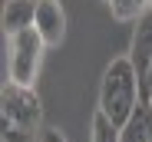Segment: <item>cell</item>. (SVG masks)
Listing matches in <instances>:
<instances>
[{"mask_svg":"<svg viewBox=\"0 0 152 142\" xmlns=\"http://www.w3.org/2000/svg\"><path fill=\"white\" fill-rule=\"evenodd\" d=\"M122 142H152V103H142L122 126Z\"/></svg>","mask_w":152,"mask_h":142,"instance_id":"52a82bcc","label":"cell"},{"mask_svg":"<svg viewBox=\"0 0 152 142\" xmlns=\"http://www.w3.org/2000/svg\"><path fill=\"white\" fill-rule=\"evenodd\" d=\"M89 142H122V129H119L113 119H106V116L96 109L93 126H89Z\"/></svg>","mask_w":152,"mask_h":142,"instance_id":"ba28073f","label":"cell"},{"mask_svg":"<svg viewBox=\"0 0 152 142\" xmlns=\"http://www.w3.org/2000/svg\"><path fill=\"white\" fill-rule=\"evenodd\" d=\"M139 106H142V79L136 73L132 60L119 56L106 66L103 83H99V112L122 129Z\"/></svg>","mask_w":152,"mask_h":142,"instance_id":"6da1fadb","label":"cell"},{"mask_svg":"<svg viewBox=\"0 0 152 142\" xmlns=\"http://www.w3.org/2000/svg\"><path fill=\"white\" fill-rule=\"evenodd\" d=\"M0 142H40V132L17 129V126H10V122L0 119Z\"/></svg>","mask_w":152,"mask_h":142,"instance_id":"30bf717a","label":"cell"},{"mask_svg":"<svg viewBox=\"0 0 152 142\" xmlns=\"http://www.w3.org/2000/svg\"><path fill=\"white\" fill-rule=\"evenodd\" d=\"M109 10H113V17H119V20H136V17L145 10V4H142V0H109Z\"/></svg>","mask_w":152,"mask_h":142,"instance_id":"9c48e42d","label":"cell"},{"mask_svg":"<svg viewBox=\"0 0 152 142\" xmlns=\"http://www.w3.org/2000/svg\"><path fill=\"white\" fill-rule=\"evenodd\" d=\"M37 0H4V33L17 36L23 30H33Z\"/></svg>","mask_w":152,"mask_h":142,"instance_id":"8992f818","label":"cell"},{"mask_svg":"<svg viewBox=\"0 0 152 142\" xmlns=\"http://www.w3.org/2000/svg\"><path fill=\"white\" fill-rule=\"evenodd\" d=\"M142 103H152V66H149V73L142 76Z\"/></svg>","mask_w":152,"mask_h":142,"instance_id":"8fae6325","label":"cell"},{"mask_svg":"<svg viewBox=\"0 0 152 142\" xmlns=\"http://www.w3.org/2000/svg\"><path fill=\"white\" fill-rule=\"evenodd\" d=\"M43 50H46V43L37 30H23L10 36V79L20 86H33L40 63H43Z\"/></svg>","mask_w":152,"mask_h":142,"instance_id":"3957f363","label":"cell"},{"mask_svg":"<svg viewBox=\"0 0 152 142\" xmlns=\"http://www.w3.org/2000/svg\"><path fill=\"white\" fill-rule=\"evenodd\" d=\"M129 60L136 66L139 79L149 73L152 66V7H145L136 17V30H132V43H129Z\"/></svg>","mask_w":152,"mask_h":142,"instance_id":"5b68a950","label":"cell"},{"mask_svg":"<svg viewBox=\"0 0 152 142\" xmlns=\"http://www.w3.org/2000/svg\"><path fill=\"white\" fill-rule=\"evenodd\" d=\"M40 142H66V135L60 129H43L40 132Z\"/></svg>","mask_w":152,"mask_h":142,"instance_id":"7c38bea8","label":"cell"},{"mask_svg":"<svg viewBox=\"0 0 152 142\" xmlns=\"http://www.w3.org/2000/svg\"><path fill=\"white\" fill-rule=\"evenodd\" d=\"M0 119L17 129L40 132L43 106H40V96L33 92V86H20V83L7 79L4 89H0Z\"/></svg>","mask_w":152,"mask_h":142,"instance_id":"7a4b0ae2","label":"cell"},{"mask_svg":"<svg viewBox=\"0 0 152 142\" xmlns=\"http://www.w3.org/2000/svg\"><path fill=\"white\" fill-rule=\"evenodd\" d=\"M33 30L43 36L46 46H56L66 33V13L60 0H37V17H33Z\"/></svg>","mask_w":152,"mask_h":142,"instance_id":"277c9868","label":"cell"}]
</instances>
